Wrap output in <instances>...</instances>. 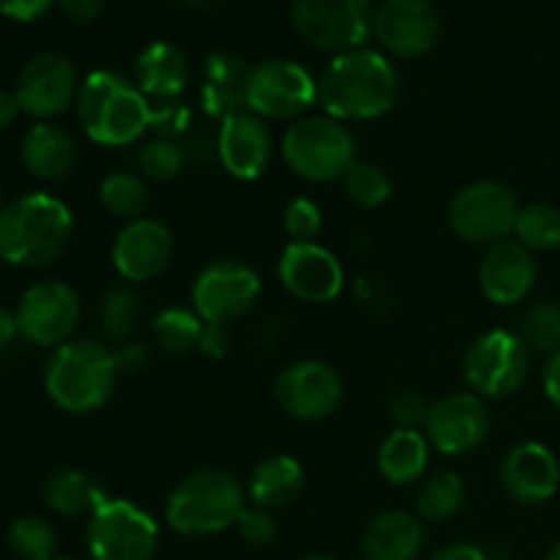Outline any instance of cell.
I'll list each match as a JSON object with an SVG mask.
<instances>
[{
  "mask_svg": "<svg viewBox=\"0 0 560 560\" xmlns=\"http://www.w3.org/2000/svg\"><path fill=\"white\" fill-rule=\"evenodd\" d=\"M320 104L337 120H377L394 109L399 98V71L377 49H350L334 55L323 71Z\"/></svg>",
  "mask_w": 560,
  "mask_h": 560,
  "instance_id": "cell-1",
  "label": "cell"
},
{
  "mask_svg": "<svg viewBox=\"0 0 560 560\" xmlns=\"http://www.w3.org/2000/svg\"><path fill=\"white\" fill-rule=\"evenodd\" d=\"M74 235V213L47 191H31L0 208V257L16 268L58 260Z\"/></svg>",
  "mask_w": 560,
  "mask_h": 560,
  "instance_id": "cell-2",
  "label": "cell"
},
{
  "mask_svg": "<svg viewBox=\"0 0 560 560\" xmlns=\"http://www.w3.org/2000/svg\"><path fill=\"white\" fill-rule=\"evenodd\" d=\"M77 118L96 145L124 148L140 140L153 124V104L135 80L109 69H96L80 82Z\"/></svg>",
  "mask_w": 560,
  "mask_h": 560,
  "instance_id": "cell-3",
  "label": "cell"
},
{
  "mask_svg": "<svg viewBox=\"0 0 560 560\" xmlns=\"http://www.w3.org/2000/svg\"><path fill=\"white\" fill-rule=\"evenodd\" d=\"M118 353L98 339H69L52 350L44 370L47 397L63 413H93L113 399L118 386Z\"/></svg>",
  "mask_w": 560,
  "mask_h": 560,
  "instance_id": "cell-4",
  "label": "cell"
},
{
  "mask_svg": "<svg viewBox=\"0 0 560 560\" xmlns=\"http://www.w3.org/2000/svg\"><path fill=\"white\" fill-rule=\"evenodd\" d=\"M246 509L244 487L222 468H206L180 479L164 503V520L180 536H217L238 523Z\"/></svg>",
  "mask_w": 560,
  "mask_h": 560,
  "instance_id": "cell-5",
  "label": "cell"
},
{
  "mask_svg": "<svg viewBox=\"0 0 560 560\" xmlns=\"http://www.w3.org/2000/svg\"><path fill=\"white\" fill-rule=\"evenodd\" d=\"M282 159L299 178L312 184L342 180L355 159V137L331 115H304L282 137Z\"/></svg>",
  "mask_w": 560,
  "mask_h": 560,
  "instance_id": "cell-6",
  "label": "cell"
},
{
  "mask_svg": "<svg viewBox=\"0 0 560 560\" xmlns=\"http://www.w3.org/2000/svg\"><path fill=\"white\" fill-rule=\"evenodd\" d=\"M85 541L93 560H151L159 525L135 501L104 495L88 517Z\"/></svg>",
  "mask_w": 560,
  "mask_h": 560,
  "instance_id": "cell-7",
  "label": "cell"
},
{
  "mask_svg": "<svg viewBox=\"0 0 560 560\" xmlns=\"http://www.w3.org/2000/svg\"><path fill=\"white\" fill-rule=\"evenodd\" d=\"M320 102L310 71L290 58H268L252 66L244 85V107L262 120H299Z\"/></svg>",
  "mask_w": 560,
  "mask_h": 560,
  "instance_id": "cell-8",
  "label": "cell"
},
{
  "mask_svg": "<svg viewBox=\"0 0 560 560\" xmlns=\"http://www.w3.org/2000/svg\"><path fill=\"white\" fill-rule=\"evenodd\" d=\"M530 348L514 331H487L470 342L463 359L465 383L481 399L512 397L528 381Z\"/></svg>",
  "mask_w": 560,
  "mask_h": 560,
  "instance_id": "cell-9",
  "label": "cell"
},
{
  "mask_svg": "<svg viewBox=\"0 0 560 560\" xmlns=\"http://www.w3.org/2000/svg\"><path fill=\"white\" fill-rule=\"evenodd\" d=\"M520 202L517 195L501 180H476L448 206V228L470 246H495L514 235Z\"/></svg>",
  "mask_w": 560,
  "mask_h": 560,
  "instance_id": "cell-10",
  "label": "cell"
},
{
  "mask_svg": "<svg viewBox=\"0 0 560 560\" xmlns=\"http://www.w3.org/2000/svg\"><path fill=\"white\" fill-rule=\"evenodd\" d=\"M293 27L310 47L342 55L364 47L372 33V0H293Z\"/></svg>",
  "mask_w": 560,
  "mask_h": 560,
  "instance_id": "cell-11",
  "label": "cell"
},
{
  "mask_svg": "<svg viewBox=\"0 0 560 560\" xmlns=\"http://www.w3.org/2000/svg\"><path fill=\"white\" fill-rule=\"evenodd\" d=\"M262 293L260 273L241 260H213L197 273L191 284V310L206 323H224L244 317Z\"/></svg>",
  "mask_w": 560,
  "mask_h": 560,
  "instance_id": "cell-12",
  "label": "cell"
},
{
  "mask_svg": "<svg viewBox=\"0 0 560 560\" xmlns=\"http://www.w3.org/2000/svg\"><path fill=\"white\" fill-rule=\"evenodd\" d=\"M82 317L80 295L60 279H44L25 290L16 306L20 337L36 348H60L69 342Z\"/></svg>",
  "mask_w": 560,
  "mask_h": 560,
  "instance_id": "cell-13",
  "label": "cell"
},
{
  "mask_svg": "<svg viewBox=\"0 0 560 560\" xmlns=\"http://www.w3.org/2000/svg\"><path fill=\"white\" fill-rule=\"evenodd\" d=\"M273 397L279 408L295 421H323L342 405L345 386L331 364L317 359L295 361L284 366L273 383Z\"/></svg>",
  "mask_w": 560,
  "mask_h": 560,
  "instance_id": "cell-14",
  "label": "cell"
},
{
  "mask_svg": "<svg viewBox=\"0 0 560 560\" xmlns=\"http://www.w3.org/2000/svg\"><path fill=\"white\" fill-rule=\"evenodd\" d=\"M80 77L60 52H38L16 74L14 96L20 109L36 120H52L77 104Z\"/></svg>",
  "mask_w": 560,
  "mask_h": 560,
  "instance_id": "cell-15",
  "label": "cell"
},
{
  "mask_svg": "<svg viewBox=\"0 0 560 560\" xmlns=\"http://www.w3.org/2000/svg\"><path fill=\"white\" fill-rule=\"evenodd\" d=\"M490 424V408L479 394L452 392L430 405L424 435L435 452L446 457H463L485 446Z\"/></svg>",
  "mask_w": 560,
  "mask_h": 560,
  "instance_id": "cell-16",
  "label": "cell"
},
{
  "mask_svg": "<svg viewBox=\"0 0 560 560\" xmlns=\"http://www.w3.org/2000/svg\"><path fill=\"white\" fill-rule=\"evenodd\" d=\"M372 33L394 58H424L441 42V16L430 0H383Z\"/></svg>",
  "mask_w": 560,
  "mask_h": 560,
  "instance_id": "cell-17",
  "label": "cell"
},
{
  "mask_svg": "<svg viewBox=\"0 0 560 560\" xmlns=\"http://www.w3.org/2000/svg\"><path fill=\"white\" fill-rule=\"evenodd\" d=\"M173 230L151 217L126 222L113 241V268L126 284H145L162 277L173 260Z\"/></svg>",
  "mask_w": 560,
  "mask_h": 560,
  "instance_id": "cell-18",
  "label": "cell"
},
{
  "mask_svg": "<svg viewBox=\"0 0 560 560\" xmlns=\"http://www.w3.org/2000/svg\"><path fill=\"white\" fill-rule=\"evenodd\" d=\"M279 282L306 304H328L345 290V268L331 249L315 244H288L279 257Z\"/></svg>",
  "mask_w": 560,
  "mask_h": 560,
  "instance_id": "cell-19",
  "label": "cell"
},
{
  "mask_svg": "<svg viewBox=\"0 0 560 560\" xmlns=\"http://www.w3.org/2000/svg\"><path fill=\"white\" fill-rule=\"evenodd\" d=\"M273 156V137L260 115L246 107L222 118L217 135V159L235 180H257Z\"/></svg>",
  "mask_w": 560,
  "mask_h": 560,
  "instance_id": "cell-20",
  "label": "cell"
},
{
  "mask_svg": "<svg viewBox=\"0 0 560 560\" xmlns=\"http://www.w3.org/2000/svg\"><path fill=\"white\" fill-rule=\"evenodd\" d=\"M501 485L512 501L523 506H541L560 490V463L545 443H520L501 465Z\"/></svg>",
  "mask_w": 560,
  "mask_h": 560,
  "instance_id": "cell-21",
  "label": "cell"
},
{
  "mask_svg": "<svg viewBox=\"0 0 560 560\" xmlns=\"http://www.w3.org/2000/svg\"><path fill=\"white\" fill-rule=\"evenodd\" d=\"M539 266L534 252L517 241H501L490 246L479 262V288L487 301L498 306H514L525 301L534 290Z\"/></svg>",
  "mask_w": 560,
  "mask_h": 560,
  "instance_id": "cell-22",
  "label": "cell"
},
{
  "mask_svg": "<svg viewBox=\"0 0 560 560\" xmlns=\"http://www.w3.org/2000/svg\"><path fill=\"white\" fill-rule=\"evenodd\" d=\"M424 523L419 514L392 509L366 525L361 552L364 560H416L424 550Z\"/></svg>",
  "mask_w": 560,
  "mask_h": 560,
  "instance_id": "cell-23",
  "label": "cell"
},
{
  "mask_svg": "<svg viewBox=\"0 0 560 560\" xmlns=\"http://www.w3.org/2000/svg\"><path fill=\"white\" fill-rule=\"evenodd\" d=\"M189 82V60L173 42H153L137 55L135 85L151 102H178Z\"/></svg>",
  "mask_w": 560,
  "mask_h": 560,
  "instance_id": "cell-24",
  "label": "cell"
},
{
  "mask_svg": "<svg viewBox=\"0 0 560 560\" xmlns=\"http://www.w3.org/2000/svg\"><path fill=\"white\" fill-rule=\"evenodd\" d=\"M20 159L31 175L42 180H63L74 170L77 145L71 135L52 120H38L22 135Z\"/></svg>",
  "mask_w": 560,
  "mask_h": 560,
  "instance_id": "cell-25",
  "label": "cell"
},
{
  "mask_svg": "<svg viewBox=\"0 0 560 560\" xmlns=\"http://www.w3.org/2000/svg\"><path fill=\"white\" fill-rule=\"evenodd\" d=\"M304 485V465L299 459L290 454H271L255 465L246 492L255 506L277 512V509H288L290 503L299 501Z\"/></svg>",
  "mask_w": 560,
  "mask_h": 560,
  "instance_id": "cell-26",
  "label": "cell"
},
{
  "mask_svg": "<svg viewBox=\"0 0 560 560\" xmlns=\"http://www.w3.org/2000/svg\"><path fill=\"white\" fill-rule=\"evenodd\" d=\"M430 452L424 430H394L377 448V470L394 487L416 485L427 476Z\"/></svg>",
  "mask_w": 560,
  "mask_h": 560,
  "instance_id": "cell-27",
  "label": "cell"
},
{
  "mask_svg": "<svg viewBox=\"0 0 560 560\" xmlns=\"http://www.w3.org/2000/svg\"><path fill=\"white\" fill-rule=\"evenodd\" d=\"M249 69L244 60L230 52H213L206 60V77H202V107L208 115L228 118L230 113L244 107V85Z\"/></svg>",
  "mask_w": 560,
  "mask_h": 560,
  "instance_id": "cell-28",
  "label": "cell"
},
{
  "mask_svg": "<svg viewBox=\"0 0 560 560\" xmlns=\"http://www.w3.org/2000/svg\"><path fill=\"white\" fill-rule=\"evenodd\" d=\"M465 495H468L465 481L454 470L427 474L416 492V514L424 523H446L463 512Z\"/></svg>",
  "mask_w": 560,
  "mask_h": 560,
  "instance_id": "cell-29",
  "label": "cell"
},
{
  "mask_svg": "<svg viewBox=\"0 0 560 560\" xmlns=\"http://www.w3.org/2000/svg\"><path fill=\"white\" fill-rule=\"evenodd\" d=\"M102 498V490L93 485L91 476L77 468H63L44 481V501L60 517L91 514Z\"/></svg>",
  "mask_w": 560,
  "mask_h": 560,
  "instance_id": "cell-30",
  "label": "cell"
},
{
  "mask_svg": "<svg viewBox=\"0 0 560 560\" xmlns=\"http://www.w3.org/2000/svg\"><path fill=\"white\" fill-rule=\"evenodd\" d=\"M98 200L107 213L135 222V219L145 217L151 191H148V180L142 175L129 173V170H115L98 184Z\"/></svg>",
  "mask_w": 560,
  "mask_h": 560,
  "instance_id": "cell-31",
  "label": "cell"
},
{
  "mask_svg": "<svg viewBox=\"0 0 560 560\" xmlns=\"http://www.w3.org/2000/svg\"><path fill=\"white\" fill-rule=\"evenodd\" d=\"M202 326L206 320L189 306H164L153 317V339L164 353L186 355L197 350Z\"/></svg>",
  "mask_w": 560,
  "mask_h": 560,
  "instance_id": "cell-32",
  "label": "cell"
},
{
  "mask_svg": "<svg viewBox=\"0 0 560 560\" xmlns=\"http://www.w3.org/2000/svg\"><path fill=\"white\" fill-rule=\"evenodd\" d=\"M102 331L115 342H126L142 323V299L131 284H115L104 293L98 306Z\"/></svg>",
  "mask_w": 560,
  "mask_h": 560,
  "instance_id": "cell-33",
  "label": "cell"
},
{
  "mask_svg": "<svg viewBox=\"0 0 560 560\" xmlns=\"http://www.w3.org/2000/svg\"><path fill=\"white\" fill-rule=\"evenodd\" d=\"M514 238L530 252H552L560 246V208L550 202L523 206L514 224Z\"/></svg>",
  "mask_w": 560,
  "mask_h": 560,
  "instance_id": "cell-34",
  "label": "cell"
},
{
  "mask_svg": "<svg viewBox=\"0 0 560 560\" xmlns=\"http://www.w3.org/2000/svg\"><path fill=\"white\" fill-rule=\"evenodd\" d=\"M9 547L20 560H52L58 558V536H55L52 525L47 520L36 517V514H25V517L14 520L9 530Z\"/></svg>",
  "mask_w": 560,
  "mask_h": 560,
  "instance_id": "cell-35",
  "label": "cell"
},
{
  "mask_svg": "<svg viewBox=\"0 0 560 560\" xmlns=\"http://www.w3.org/2000/svg\"><path fill=\"white\" fill-rule=\"evenodd\" d=\"M137 167H140L145 180L167 184V180H175L184 173L186 151L178 140L153 137V140L145 142V145L140 148V153H137Z\"/></svg>",
  "mask_w": 560,
  "mask_h": 560,
  "instance_id": "cell-36",
  "label": "cell"
},
{
  "mask_svg": "<svg viewBox=\"0 0 560 560\" xmlns=\"http://www.w3.org/2000/svg\"><path fill=\"white\" fill-rule=\"evenodd\" d=\"M520 337L530 350L539 353H558L560 350V304L539 301L528 306L520 317Z\"/></svg>",
  "mask_w": 560,
  "mask_h": 560,
  "instance_id": "cell-37",
  "label": "cell"
},
{
  "mask_svg": "<svg viewBox=\"0 0 560 560\" xmlns=\"http://www.w3.org/2000/svg\"><path fill=\"white\" fill-rule=\"evenodd\" d=\"M350 200L361 208H381L392 200L394 184L386 170L375 162H355L342 178Z\"/></svg>",
  "mask_w": 560,
  "mask_h": 560,
  "instance_id": "cell-38",
  "label": "cell"
},
{
  "mask_svg": "<svg viewBox=\"0 0 560 560\" xmlns=\"http://www.w3.org/2000/svg\"><path fill=\"white\" fill-rule=\"evenodd\" d=\"M284 233H288L290 244H315V238L323 230V211L315 200L310 197H295L284 208Z\"/></svg>",
  "mask_w": 560,
  "mask_h": 560,
  "instance_id": "cell-39",
  "label": "cell"
},
{
  "mask_svg": "<svg viewBox=\"0 0 560 560\" xmlns=\"http://www.w3.org/2000/svg\"><path fill=\"white\" fill-rule=\"evenodd\" d=\"M235 528H238L241 539L249 541V545H255V547H268L279 534L273 514L268 512V509H260V506H246L244 512H241Z\"/></svg>",
  "mask_w": 560,
  "mask_h": 560,
  "instance_id": "cell-40",
  "label": "cell"
},
{
  "mask_svg": "<svg viewBox=\"0 0 560 560\" xmlns=\"http://www.w3.org/2000/svg\"><path fill=\"white\" fill-rule=\"evenodd\" d=\"M430 405L413 392H402L388 402V419L397 424V430H424Z\"/></svg>",
  "mask_w": 560,
  "mask_h": 560,
  "instance_id": "cell-41",
  "label": "cell"
},
{
  "mask_svg": "<svg viewBox=\"0 0 560 560\" xmlns=\"http://www.w3.org/2000/svg\"><path fill=\"white\" fill-rule=\"evenodd\" d=\"M189 120H191L189 107H184L180 102L153 104L151 131H156V137H167V140H175V137H180L186 129H189Z\"/></svg>",
  "mask_w": 560,
  "mask_h": 560,
  "instance_id": "cell-42",
  "label": "cell"
},
{
  "mask_svg": "<svg viewBox=\"0 0 560 560\" xmlns=\"http://www.w3.org/2000/svg\"><path fill=\"white\" fill-rule=\"evenodd\" d=\"M230 342H233V334H230V328L224 323H206L200 331L197 350L206 359H224L230 353Z\"/></svg>",
  "mask_w": 560,
  "mask_h": 560,
  "instance_id": "cell-43",
  "label": "cell"
},
{
  "mask_svg": "<svg viewBox=\"0 0 560 560\" xmlns=\"http://www.w3.org/2000/svg\"><path fill=\"white\" fill-rule=\"evenodd\" d=\"M55 0H0V14L14 22H33L52 9Z\"/></svg>",
  "mask_w": 560,
  "mask_h": 560,
  "instance_id": "cell-44",
  "label": "cell"
},
{
  "mask_svg": "<svg viewBox=\"0 0 560 560\" xmlns=\"http://www.w3.org/2000/svg\"><path fill=\"white\" fill-rule=\"evenodd\" d=\"M107 0H58L63 14L74 22H93L104 11Z\"/></svg>",
  "mask_w": 560,
  "mask_h": 560,
  "instance_id": "cell-45",
  "label": "cell"
},
{
  "mask_svg": "<svg viewBox=\"0 0 560 560\" xmlns=\"http://www.w3.org/2000/svg\"><path fill=\"white\" fill-rule=\"evenodd\" d=\"M430 560H490L481 547L468 545V541H454V545L441 547Z\"/></svg>",
  "mask_w": 560,
  "mask_h": 560,
  "instance_id": "cell-46",
  "label": "cell"
},
{
  "mask_svg": "<svg viewBox=\"0 0 560 560\" xmlns=\"http://www.w3.org/2000/svg\"><path fill=\"white\" fill-rule=\"evenodd\" d=\"M545 394L547 399H550L552 405L560 410V350L558 353H552L550 359H547V366H545Z\"/></svg>",
  "mask_w": 560,
  "mask_h": 560,
  "instance_id": "cell-47",
  "label": "cell"
},
{
  "mask_svg": "<svg viewBox=\"0 0 560 560\" xmlns=\"http://www.w3.org/2000/svg\"><path fill=\"white\" fill-rule=\"evenodd\" d=\"M148 361V353L142 345L131 342V345H124V350L118 353V364H120V372H137L142 370V364Z\"/></svg>",
  "mask_w": 560,
  "mask_h": 560,
  "instance_id": "cell-48",
  "label": "cell"
},
{
  "mask_svg": "<svg viewBox=\"0 0 560 560\" xmlns=\"http://www.w3.org/2000/svg\"><path fill=\"white\" fill-rule=\"evenodd\" d=\"M20 102H16L14 91H0V131L9 129L11 124L16 120V115H20Z\"/></svg>",
  "mask_w": 560,
  "mask_h": 560,
  "instance_id": "cell-49",
  "label": "cell"
},
{
  "mask_svg": "<svg viewBox=\"0 0 560 560\" xmlns=\"http://www.w3.org/2000/svg\"><path fill=\"white\" fill-rule=\"evenodd\" d=\"M20 337V326H16V312H9L0 306V350L9 348L14 339Z\"/></svg>",
  "mask_w": 560,
  "mask_h": 560,
  "instance_id": "cell-50",
  "label": "cell"
},
{
  "mask_svg": "<svg viewBox=\"0 0 560 560\" xmlns=\"http://www.w3.org/2000/svg\"><path fill=\"white\" fill-rule=\"evenodd\" d=\"M547 560H560V541H558L556 547H552V550H550V556H547Z\"/></svg>",
  "mask_w": 560,
  "mask_h": 560,
  "instance_id": "cell-51",
  "label": "cell"
},
{
  "mask_svg": "<svg viewBox=\"0 0 560 560\" xmlns=\"http://www.w3.org/2000/svg\"><path fill=\"white\" fill-rule=\"evenodd\" d=\"M306 560H334L331 556H312V558H306Z\"/></svg>",
  "mask_w": 560,
  "mask_h": 560,
  "instance_id": "cell-52",
  "label": "cell"
},
{
  "mask_svg": "<svg viewBox=\"0 0 560 560\" xmlns=\"http://www.w3.org/2000/svg\"><path fill=\"white\" fill-rule=\"evenodd\" d=\"M52 560H77V558H52Z\"/></svg>",
  "mask_w": 560,
  "mask_h": 560,
  "instance_id": "cell-53",
  "label": "cell"
},
{
  "mask_svg": "<svg viewBox=\"0 0 560 560\" xmlns=\"http://www.w3.org/2000/svg\"><path fill=\"white\" fill-rule=\"evenodd\" d=\"M0 208H3V206H0Z\"/></svg>",
  "mask_w": 560,
  "mask_h": 560,
  "instance_id": "cell-54",
  "label": "cell"
}]
</instances>
